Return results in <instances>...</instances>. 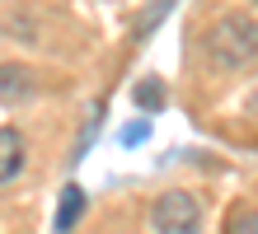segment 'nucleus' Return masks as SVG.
<instances>
[{"label": "nucleus", "instance_id": "obj_1", "mask_svg": "<svg viewBox=\"0 0 258 234\" xmlns=\"http://www.w3.org/2000/svg\"><path fill=\"white\" fill-rule=\"evenodd\" d=\"M207 52L216 66L225 70H244L258 61V19H249V14H221L216 24H211V33H207Z\"/></svg>", "mask_w": 258, "mask_h": 234}, {"label": "nucleus", "instance_id": "obj_2", "mask_svg": "<svg viewBox=\"0 0 258 234\" xmlns=\"http://www.w3.org/2000/svg\"><path fill=\"white\" fill-rule=\"evenodd\" d=\"M150 225H155V234H202V206H197L192 192L169 187L150 206Z\"/></svg>", "mask_w": 258, "mask_h": 234}, {"label": "nucleus", "instance_id": "obj_3", "mask_svg": "<svg viewBox=\"0 0 258 234\" xmlns=\"http://www.w3.org/2000/svg\"><path fill=\"white\" fill-rule=\"evenodd\" d=\"M24 169V131L19 127H0V187Z\"/></svg>", "mask_w": 258, "mask_h": 234}, {"label": "nucleus", "instance_id": "obj_4", "mask_svg": "<svg viewBox=\"0 0 258 234\" xmlns=\"http://www.w3.org/2000/svg\"><path fill=\"white\" fill-rule=\"evenodd\" d=\"M24 94H33V70L28 66H0V108L5 103H19Z\"/></svg>", "mask_w": 258, "mask_h": 234}, {"label": "nucleus", "instance_id": "obj_5", "mask_svg": "<svg viewBox=\"0 0 258 234\" xmlns=\"http://www.w3.org/2000/svg\"><path fill=\"white\" fill-rule=\"evenodd\" d=\"M80 215H85V192H80V183H66L61 201H56V234H71L80 225Z\"/></svg>", "mask_w": 258, "mask_h": 234}, {"label": "nucleus", "instance_id": "obj_6", "mask_svg": "<svg viewBox=\"0 0 258 234\" xmlns=\"http://www.w3.org/2000/svg\"><path fill=\"white\" fill-rule=\"evenodd\" d=\"M225 234H258V206H230Z\"/></svg>", "mask_w": 258, "mask_h": 234}, {"label": "nucleus", "instance_id": "obj_7", "mask_svg": "<svg viewBox=\"0 0 258 234\" xmlns=\"http://www.w3.org/2000/svg\"><path fill=\"white\" fill-rule=\"evenodd\" d=\"M136 103H146L150 113H155V108H160V85H155V80H146V85H136Z\"/></svg>", "mask_w": 258, "mask_h": 234}, {"label": "nucleus", "instance_id": "obj_8", "mask_svg": "<svg viewBox=\"0 0 258 234\" xmlns=\"http://www.w3.org/2000/svg\"><path fill=\"white\" fill-rule=\"evenodd\" d=\"M146 136H150L146 122H132V127H122V136H117V140H122V145H136V140H146Z\"/></svg>", "mask_w": 258, "mask_h": 234}, {"label": "nucleus", "instance_id": "obj_9", "mask_svg": "<svg viewBox=\"0 0 258 234\" xmlns=\"http://www.w3.org/2000/svg\"><path fill=\"white\" fill-rule=\"evenodd\" d=\"M253 5H258V0H253Z\"/></svg>", "mask_w": 258, "mask_h": 234}]
</instances>
